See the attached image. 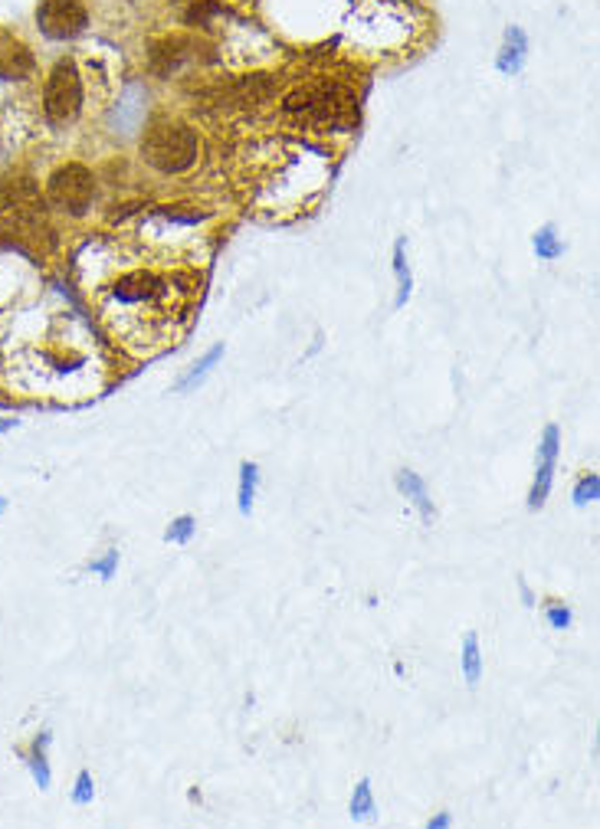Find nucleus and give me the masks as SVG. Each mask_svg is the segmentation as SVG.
Listing matches in <instances>:
<instances>
[{
  "label": "nucleus",
  "mask_w": 600,
  "mask_h": 829,
  "mask_svg": "<svg viewBox=\"0 0 600 829\" xmlns=\"http://www.w3.org/2000/svg\"><path fill=\"white\" fill-rule=\"evenodd\" d=\"M197 299L194 272L135 266L102 289V315L128 345L174 338V325Z\"/></svg>",
  "instance_id": "f257e3e1"
},
{
  "label": "nucleus",
  "mask_w": 600,
  "mask_h": 829,
  "mask_svg": "<svg viewBox=\"0 0 600 829\" xmlns=\"http://www.w3.org/2000/svg\"><path fill=\"white\" fill-rule=\"evenodd\" d=\"M282 112L315 132H345L358 122L355 92L338 79H309L282 99Z\"/></svg>",
  "instance_id": "f03ea898"
},
{
  "label": "nucleus",
  "mask_w": 600,
  "mask_h": 829,
  "mask_svg": "<svg viewBox=\"0 0 600 829\" xmlns=\"http://www.w3.org/2000/svg\"><path fill=\"white\" fill-rule=\"evenodd\" d=\"M50 243L46 204L33 184H7L0 191V246L43 253Z\"/></svg>",
  "instance_id": "7ed1b4c3"
},
{
  "label": "nucleus",
  "mask_w": 600,
  "mask_h": 829,
  "mask_svg": "<svg viewBox=\"0 0 600 829\" xmlns=\"http://www.w3.org/2000/svg\"><path fill=\"white\" fill-rule=\"evenodd\" d=\"M200 155V141L191 125L174 122V118H161L145 132L141 141V158H145L155 171L164 174H181L187 171Z\"/></svg>",
  "instance_id": "20e7f679"
},
{
  "label": "nucleus",
  "mask_w": 600,
  "mask_h": 829,
  "mask_svg": "<svg viewBox=\"0 0 600 829\" xmlns=\"http://www.w3.org/2000/svg\"><path fill=\"white\" fill-rule=\"evenodd\" d=\"M43 109H46V118L56 125H66L73 122L82 109V79L76 73V66L63 59V63H56V69L46 79V92H43Z\"/></svg>",
  "instance_id": "39448f33"
},
{
  "label": "nucleus",
  "mask_w": 600,
  "mask_h": 829,
  "mask_svg": "<svg viewBox=\"0 0 600 829\" xmlns=\"http://www.w3.org/2000/svg\"><path fill=\"white\" fill-rule=\"evenodd\" d=\"M92 194H96V181H92V174L82 164H66V168L50 177V200L60 210L73 213V217L89 210Z\"/></svg>",
  "instance_id": "423d86ee"
},
{
  "label": "nucleus",
  "mask_w": 600,
  "mask_h": 829,
  "mask_svg": "<svg viewBox=\"0 0 600 829\" xmlns=\"http://www.w3.org/2000/svg\"><path fill=\"white\" fill-rule=\"evenodd\" d=\"M86 7L79 0H43L37 10V23L40 30L50 40H69L76 33L86 30Z\"/></svg>",
  "instance_id": "0eeeda50"
},
{
  "label": "nucleus",
  "mask_w": 600,
  "mask_h": 829,
  "mask_svg": "<svg viewBox=\"0 0 600 829\" xmlns=\"http://www.w3.org/2000/svg\"><path fill=\"white\" fill-rule=\"evenodd\" d=\"M555 463H558V426H545V440H541V466H538V479L532 489V508H541L548 499L551 489V476H555Z\"/></svg>",
  "instance_id": "6e6552de"
},
{
  "label": "nucleus",
  "mask_w": 600,
  "mask_h": 829,
  "mask_svg": "<svg viewBox=\"0 0 600 829\" xmlns=\"http://www.w3.org/2000/svg\"><path fill=\"white\" fill-rule=\"evenodd\" d=\"M145 89L138 86V82H132V86L125 89V96L119 99V105H115V112H112V128L115 132H135V128L141 125V118H145Z\"/></svg>",
  "instance_id": "1a4fd4ad"
},
{
  "label": "nucleus",
  "mask_w": 600,
  "mask_h": 829,
  "mask_svg": "<svg viewBox=\"0 0 600 829\" xmlns=\"http://www.w3.org/2000/svg\"><path fill=\"white\" fill-rule=\"evenodd\" d=\"M33 73V53L20 40L0 33V79H23Z\"/></svg>",
  "instance_id": "9d476101"
},
{
  "label": "nucleus",
  "mask_w": 600,
  "mask_h": 829,
  "mask_svg": "<svg viewBox=\"0 0 600 829\" xmlns=\"http://www.w3.org/2000/svg\"><path fill=\"white\" fill-rule=\"evenodd\" d=\"M184 50H187L184 40H164V43H158L155 50H151V69H155V73H161V76H168L171 69L184 59Z\"/></svg>",
  "instance_id": "9b49d317"
},
{
  "label": "nucleus",
  "mask_w": 600,
  "mask_h": 829,
  "mask_svg": "<svg viewBox=\"0 0 600 829\" xmlns=\"http://www.w3.org/2000/svg\"><path fill=\"white\" fill-rule=\"evenodd\" d=\"M522 59H525V33L512 27L509 33H505L502 56H499V69H502V73H515V69L522 66Z\"/></svg>",
  "instance_id": "f8f14e48"
},
{
  "label": "nucleus",
  "mask_w": 600,
  "mask_h": 829,
  "mask_svg": "<svg viewBox=\"0 0 600 829\" xmlns=\"http://www.w3.org/2000/svg\"><path fill=\"white\" fill-rule=\"evenodd\" d=\"M397 485H400V492L407 495L410 502H414L420 512H423V518H433V508H430V499H427V485H423L414 472H397Z\"/></svg>",
  "instance_id": "ddd939ff"
},
{
  "label": "nucleus",
  "mask_w": 600,
  "mask_h": 829,
  "mask_svg": "<svg viewBox=\"0 0 600 829\" xmlns=\"http://www.w3.org/2000/svg\"><path fill=\"white\" fill-rule=\"evenodd\" d=\"M220 354H223V345L210 348V351L204 354V358H200V361H197V364L191 367V374H187L184 381L178 384V390H181V394H187V390H194V387H197L200 381H204V377H207L210 371H214V364L220 361Z\"/></svg>",
  "instance_id": "4468645a"
},
{
  "label": "nucleus",
  "mask_w": 600,
  "mask_h": 829,
  "mask_svg": "<svg viewBox=\"0 0 600 829\" xmlns=\"http://www.w3.org/2000/svg\"><path fill=\"white\" fill-rule=\"evenodd\" d=\"M463 675H466L469 685H476L479 675H482V656H479L476 633H466V639H463Z\"/></svg>",
  "instance_id": "2eb2a0df"
},
{
  "label": "nucleus",
  "mask_w": 600,
  "mask_h": 829,
  "mask_svg": "<svg viewBox=\"0 0 600 829\" xmlns=\"http://www.w3.org/2000/svg\"><path fill=\"white\" fill-rule=\"evenodd\" d=\"M256 479H260V469L253 463H243V469H240V512L243 515H250V508H253Z\"/></svg>",
  "instance_id": "dca6fc26"
},
{
  "label": "nucleus",
  "mask_w": 600,
  "mask_h": 829,
  "mask_svg": "<svg viewBox=\"0 0 600 829\" xmlns=\"http://www.w3.org/2000/svg\"><path fill=\"white\" fill-rule=\"evenodd\" d=\"M371 813H374L371 784H368V780H361L358 790H355V797H351V816H358V820H364V816H371Z\"/></svg>",
  "instance_id": "f3484780"
},
{
  "label": "nucleus",
  "mask_w": 600,
  "mask_h": 829,
  "mask_svg": "<svg viewBox=\"0 0 600 829\" xmlns=\"http://www.w3.org/2000/svg\"><path fill=\"white\" fill-rule=\"evenodd\" d=\"M394 272H397V282H400L397 305H404L407 302V292H410V272L404 266V246H400V243H397V250H394Z\"/></svg>",
  "instance_id": "a211bd4d"
},
{
  "label": "nucleus",
  "mask_w": 600,
  "mask_h": 829,
  "mask_svg": "<svg viewBox=\"0 0 600 829\" xmlns=\"http://www.w3.org/2000/svg\"><path fill=\"white\" fill-rule=\"evenodd\" d=\"M535 250H538V256H545V259H555L561 253V243L555 240V227H545L535 236Z\"/></svg>",
  "instance_id": "6ab92c4d"
},
{
  "label": "nucleus",
  "mask_w": 600,
  "mask_h": 829,
  "mask_svg": "<svg viewBox=\"0 0 600 829\" xmlns=\"http://www.w3.org/2000/svg\"><path fill=\"white\" fill-rule=\"evenodd\" d=\"M597 492H600V479H597V476H584L578 489H574V502H578V505L594 502Z\"/></svg>",
  "instance_id": "aec40b11"
},
{
  "label": "nucleus",
  "mask_w": 600,
  "mask_h": 829,
  "mask_svg": "<svg viewBox=\"0 0 600 829\" xmlns=\"http://www.w3.org/2000/svg\"><path fill=\"white\" fill-rule=\"evenodd\" d=\"M50 741V738H43L40 744H37V754L30 757L33 761V777H37V784L40 787H50V771H46V757H43V744Z\"/></svg>",
  "instance_id": "412c9836"
},
{
  "label": "nucleus",
  "mask_w": 600,
  "mask_h": 829,
  "mask_svg": "<svg viewBox=\"0 0 600 829\" xmlns=\"http://www.w3.org/2000/svg\"><path fill=\"white\" fill-rule=\"evenodd\" d=\"M191 531H194V518L184 515V518L174 521V528L168 531V541H187L191 538Z\"/></svg>",
  "instance_id": "4be33fe9"
},
{
  "label": "nucleus",
  "mask_w": 600,
  "mask_h": 829,
  "mask_svg": "<svg viewBox=\"0 0 600 829\" xmlns=\"http://www.w3.org/2000/svg\"><path fill=\"white\" fill-rule=\"evenodd\" d=\"M73 800L76 803H89L92 800V777L82 771L79 780H76V790H73Z\"/></svg>",
  "instance_id": "5701e85b"
},
{
  "label": "nucleus",
  "mask_w": 600,
  "mask_h": 829,
  "mask_svg": "<svg viewBox=\"0 0 600 829\" xmlns=\"http://www.w3.org/2000/svg\"><path fill=\"white\" fill-rule=\"evenodd\" d=\"M115 564H119V551H109V554H105L102 561H92V571H99L102 577H112Z\"/></svg>",
  "instance_id": "b1692460"
},
{
  "label": "nucleus",
  "mask_w": 600,
  "mask_h": 829,
  "mask_svg": "<svg viewBox=\"0 0 600 829\" xmlns=\"http://www.w3.org/2000/svg\"><path fill=\"white\" fill-rule=\"evenodd\" d=\"M548 623L555 626V630H564V626L571 623V613L561 610V607H551V610H548Z\"/></svg>",
  "instance_id": "393cba45"
},
{
  "label": "nucleus",
  "mask_w": 600,
  "mask_h": 829,
  "mask_svg": "<svg viewBox=\"0 0 600 829\" xmlns=\"http://www.w3.org/2000/svg\"><path fill=\"white\" fill-rule=\"evenodd\" d=\"M17 420H0V433H7V430H14Z\"/></svg>",
  "instance_id": "a878e982"
},
{
  "label": "nucleus",
  "mask_w": 600,
  "mask_h": 829,
  "mask_svg": "<svg viewBox=\"0 0 600 829\" xmlns=\"http://www.w3.org/2000/svg\"><path fill=\"white\" fill-rule=\"evenodd\" d=\"M4 508H7V502H4V499H0V512H4Z\"/></svg>",
  "instance_id": "bb28decb"
}]
</instances>
